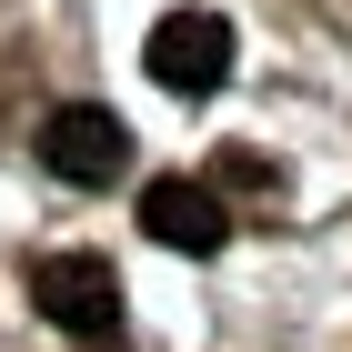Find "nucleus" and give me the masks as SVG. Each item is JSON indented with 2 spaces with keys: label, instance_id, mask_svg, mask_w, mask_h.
I'll return each instance as SVG.
<instances>
[{
  "label": "nucleus",
  "instance_id": "1",
  "mask_svg": "<svg viewBox=\"0 0 352 352\" xmlns=\"http://www.w3.org/2000/svg\"><path fill=\"white\" fill-rule=\"evenodd\" d=\"M30 302H41V322L71 332V342L121 332V272H111L101 252H41V262H30Z\"/></svg>",
  "mask_w": 352,
  "mask_h": 352
},
{
  "label": "nucleus",
  "instance_id": "2",
  "mask_svg": "<svg viewBox=\"0 0 352 352\" xmlns=\"http://www.w3.org/2000/svg\"><path fill=\"white\" fill-rule=\"evenodd\" d=\"M141 60H151V81H162V91L201 101V91L232 81V21H221V10H162Z\"/></svg>",
  "mask_w": 352,
  "mask_h": 352
},
{
  "label": "nucleus",
  "instance_id": "3",
  "mask_svg": "<svg viewBox=\"0 0 352 352\" xmlns=\"http://www.w3.org/2000/svg\"><path fill=\"white\" fill-rule=\"evenodd\" d=\"M41 162H51L71 191H111L121 171H131V131H121L101 101H71V111L41 121Z\"/></svg>",
  "mask_w": 352,
  "mask_h": 352
},
{
  "label": "nucleus",
  "instance_id": "4",
  "mask_svg": "<svg viewBox=\"0 0 352 352\" xmlns=\"http://www.w3.org/2000/svg\"><path fill=\"white\" fill-rule=\"evenodd\" d=\"M141 232H151L162 252H191V262H201V252L232 242V212H221L201 182H151L141 191Z\"/></svg>",
  "mask_w": 352,
  "mask_h": 352
}]
</instances>
